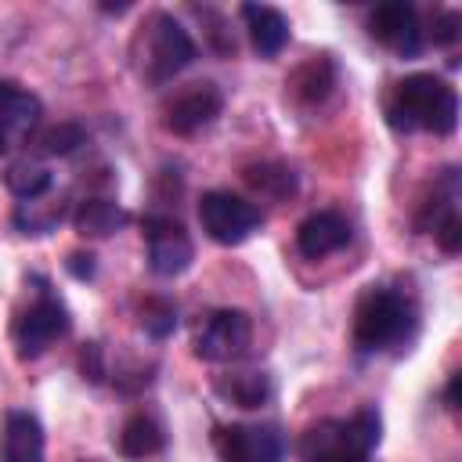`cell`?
Segmentation results:
<instances>
[{"instance_id": "2e32d148", "label": "cell", "mask_w": 462, "mask_h": 462, "mask_svg": "<svg viewBox=\"0 0 462 462\" xmlns=\"http://www.w3.org/2000/svg\"><path fill=\"white\" fill-rule=\"evenodd\" d=\"M166 448V433L152 415H130L119 430V455L130 462L155 458Z\"/></svg>"}, {"instance_id": "7402d4cb", "label": "cell", "mask_w": 462, "mask_h": 462, "mask_svg": "<svg viewBox=\"0 0 462 462\" xmlns=\"http://www.w3.org/2000/svg\"><path fill=\"white\" fill-rule=\"evenodd\" d=\"M65 217V206L61 202H43V199H32V202H18L14 209V227L22 235H47L61 224Z\"/></svg>"}, {"instance_id": "7c38bea8", "label": "cell", "mask_w": 462, "mask_h": 462, "mask_svg": "<svg viewBox=\"0 0 462 462\" xmlns=\"http://www.w3.org/2000/svg\"><path fill=\"white\" fill-rule=\"evenodd\" d=\"M40 116L43 105L32 90H25L14 79H0V155L22 148L40 126Z\"/></svg>"}, {"instance_id": "5b68a950", "label": "cell", "mask_w": 462, "mask_h": 462, "mask_svg": "<svg viewBox=\"0 0 462 462\" xmlns=\"http://www.w3.org/2000/svg\"><path fill=\"white\" fill-rule=\"evenodd\" d=\"M69 328H72V318H69L65 303L54 292H47V285H43L40 296L14 318L11 339L18 346V357L22 361H32V357L47 354L61 336H69Z\"/></svg>"}, {"instance_id": "7a4b0ae2", "label": "cell", "mask_w": 462, "mask_h": 462, "mask_svg": "<svg viewBox=\"0 0 462 462\" xmlns=\"http://www.w3.org/2000/svg\"><path fill=\"white\" fill-rule=\"evenodd\" d=\"M419 328L415 296L397 285H368L354 307V346L361 354L401 350Z\"/></svg>"}, {"instance_id": "3957f363", "label": "cell", "mask_w": 462, "mask_h": 462, "mask_svg": "<svg viewBox=\"0 0 462 462\" xmlns=\"http://www.w3.org/2000/svg\"><path fill=\"white\" fill-rule=\"evenodd\" d=\"M383 440L375 408H357L350 419H321L300 437V462H372Z\"/></svg>"}, {"instance_id": "8992f818", "label": "cell", "mask_w": 462, "mask_h": 462, "mask_svg": "<svg viewBox=\"0 0 462 462\" xmlns=\"http://www.w3.org/2000/svg\"><path fill=\"white\" fill-rule=\"evenodd\" d=\"M199 224L206 231V238H213L217 245H242L245 238H253L260 231L263 213L249 199L213 188L199 199Z\"/></svg>"}, {"instance_id": "52a82bcc", "label": "cell", "mask_w": 462, "mask_h": 462, "mask_svg": "<svg viewBox=\"0 0 462 462\" xmlns=\"http://www.w3.org/2000/svg\"><path fill=\"white\" fill-rule=\"evenodd\" d=\"M249 343H253V321L249 314L231 310V307L209 310L195 328V357L213 361V365L238 361L249 350Z\"/></svg>"}, {"instance_id": "83f0119b", "label": "cell", "mask_w": 462, "mask_h": 462, "mask_svg": "<svg viewBox=\"0 0 462 462\" xmlns=\"http://www.w3.org/2000/svg\"><path fill=\"white\" fill-rule=\"evenodd\" d=\"M458 390H462V375L455 372L448 379V390H444V401H448V411H458Z\"/></svg>"}, {"instance_id": "44dd1931", "label": "cell", "mask_w": 462, "mask_h": 462, "mask_svg": "<svg viewBox=\"0 0 462 462\" xmlns=\"http://www.w3.org/2000/svg\"><path fill=\"white\" fill-rule=\"evenodd\" d=\"M242 177L253 191H260L267 199H289L296 191V173L282 162H253L242 170Z\"/></svg>"}, {"instance_id": "ffe728a7", "label": "cell", "mask_w": 462, "mask_h": 462, "mask_svg": "<svg viewBox=\"0 0 462 462\" xmlns=\"http://www.w3.org/2000/svg\"><path fill=\"white\" fill-rule=\"evenodd\" d=\"M4 184H7V191H11L14 199L32 202V199H43V195L51 191L54 173H51V166H47V162H40V159L25 155V159H14V162L4 170Z\"/></svg>"}, {"instance_id": "d6986e66", "label": "cell", "mask_w": 462, "mask_h": 462, "mask_svg": "<svg viewBox=\"0 0 462 462\" xmlns=\"http://www.w3.org/2000/svg\"><path fill=\"white\" fill-rule=\"evenodd\" d=\"M213 390L238 404V408H260L267 397H271V375L260 372V368H242V372H227L213 383Z\"/></svg>"}, {"instance_id": "4fadbf2b", "label": "cell", "mask_w": 462, "mask_h": 462, "mask_svg": "<svg viewBox=\"0 0 462 462\" xmlns=\"http://www.w3.org/2000/svg\"><path fill=\"white\" fill-rule=\"evenodd\" d=\"M346 242H350V224H346V217L336 213V209H318V213L303 217L300 227H296V249H300L307 260L332 256V253H339Z\"/></svg>"}, {"instance_id": "277c9868", "label": "cell", "mask_w": 462, "mask_h": 462, "mask_svg": "<svg viewBox=\"0 0 462 462\" xmlns=\"http://www.w3.org/2000/svg\"><path fill=\"white\" fill-rule=\"evenodd\" d=\"M134 61L144 83L166 87L173 76H180L195 61V40L173 14L152 11L134 36Z\"/></svg>"}, {"instance_id": "ac0fdd59", "label": "cell", "mask_w": 462, "mask_h": 462, "mask_svg": "<svg viewBox=\"0 0 462 462\" xmlns=\"http://www.w3.org/2000/svg\"><path fill=\"white\" fill-rule=\"evenodd\" d=\"M126 220H130L126 209L119 202H112V199H83L76 206V213H72V224H76V231L83 238H108Z\"/></svg>"}, {"instance_id": "30bf717a", "label": "cell", "mask_w": 462, "mask_h": 462, "mask_svg": "<svg viewBox=\"0 0 462 462\" xmlns=\"http://www.w3.org/2000/svg\"><path fill=\"white\" fill-rule=\"evenodd\" d=\"M368 32L375 43L393 51L397 58H415L422 51V29H419V11L408 0H390L375 4L368 14Z\"/></svg>"}, {"instance_id": "cb8c5ba5", "label": "cell", "mask_w": 462, "mask_h": 462, "mask_svg": "<svg viewBox=\"0 0 462 462\" xmlns=\"http://www.w3.org/2000/svg\"><path fill=\"white\" fill-rule=\"evenodd\" d=\"M144 328H148L152 336H170V332L177 328V310H173L170 303H148V310H144Z\"/></svg>"}, {"instance_id": "484cf974", "label": "cell", "mask_w": 462, "mask_h": 462, "mask_svg": "<svg viewBox=\"0 0 462 462\" xmlns=\"http://www.w3.org/2000/svg\"><path fill=\"white\" fill-rule=\"evenodd\" d=\"M79 368H83V375H87L90 383H101L105 365H101V346H97V343H87V350H83V357H79Z\"/></svg>"}, {"instance_id": "603a6c76", "label": "cell", "mask_w": 462, "mask_h": 462, "mask_svg": "<svg viewBox=\"0 0 462 462\" xmlns=\"http://www.w3.org/2000/svg\"><path fill=\"white\" fill-rule=\"evenodd\" d=\"M83 141H87L83 126L61 123V126H54V130H47V134L40 137V152H43V155H69V152H76Z\"/></svg>"}, {"instance_id": "6da1fadb", "label": "cell", "mask_w": 462, "mask_h": 462, "mask_svg": "<svg viewBox=\"0 0 462 462\" xmlns=\"http://www.w3.org/2000/svg\"><path fill=\"white\" fill-rule=\"evenodd\" d=\"M386 123L404 134H437L448 137L458 126V94L448 79L433 72H411L393 83L386 97Z\"/></svg>"}, {"instance_id": "8fae6325", "label": "cell", "mask_w": 462, "mask_h": 462, "mask_svg": "<svg viewBox=\"0 0 462 462\" xmlns=\"http://www.w3.org/2000/svg\"><path fill=\"white\" fill-rule=\"evenodd\" d=\"M144 238H148V267L159 278H177L191 267L195 245L173 217H148L144 220Z\"/></svg>"}, {"instance_id": "e0dca14e", "label": "cell", "mask_w": 462, "mask_h": 462, "mask_svg": "<svg viewBox=\"0 0 462 462\" xmlns=\"http://www.w3.org/2000/svg\"><path fill=\"white\" fill-rule=\"evenodd\" d=\"M336 87V61L328 54H314L307 65H300L289 79L292 97H300L303 105H321Z\"/></svg>"}, {"instance_id": "ba28073f", "label": "cell", "mask_w": 462, "mask_h": 462, "mask_svg": "<svg viewBox=\"0 0 462 462\" xmlns=\"http://www.w3.org/2000/svg\"><path fill=\"white\" fill-rule=\"evenodd\" d=\"M213 448L220 462H285V437L267 422H231L217 426Z\"/></svg>"}, {"instance_id": "4316f807", "label": "cell", "mask_w": 462, "mask_h": 462, "mask_svg": "<svg viewBox=\"0 0 462 462\" xmlns=\"http://www.w3.org/2000/svg\"><path fill=\"white\" fill-rule=\"evenodd\" d=\"M65 267H69V271H72L79 282L94 278V256H90V253H87V256H83V253H72V256L65 260Z\"/></svg>"}, {"instance_id": "9c48e42d", "label": "cell", "mask_w": 462, "mask_h": 462, "mask_svg": "<svg viewBox=\"0 0 462 462\" xmlns=\"http://www.w3.org/2000/svg\"><path fill=\"white\" fill-rule=\"evenodd\" d=\"M220 112H224L220 87L209 83V79H199V83H188V87H180V90H173L166 97V105H162V126L170 134L188 137V134L209 126Z\"/></svg>"}, {"instance_id": "9a60e30c", "label": "cell", "mask_w": 462, "mask_h": 462, "mask_svg": "<svg viewBox=\"0 0 462 462\" xmlns=\"http://www.w3.org/2000/svg\"><path fill=\"white\" fill-rule=\"evenodd\" d=\"M4 462H43V426L29 411H7L4 419Z\"/></svg>"}, {"instance_id": "5bb4252c", "label": "cell", "mask_w": 462, "mask_h": 462, "mask_svg": "<svg viewBox=\"0 0 462 462\" xmlns=\"http://www.w3.org/2000/svg\"><path fill=\"white\" fill-rule=\"evenodd\" d=\"M242 18L253 40V51L260 58H278L289 43V18L271 4H242Z\"/></svg>"}, {"instance_id": "d4e9b609", "label": "cell", "mask_w": 462, "mask_h": 462, "mask_svg": "<svg viewBox=\"0 0 462 462\" xmlns=\"http://www.w3.org/2000/svg\"><path fill=\"white\" fill-rule=\"evenodd\" d=\"M458 25H462V18H458V11H440L437 18H433V43L437 47H448V43H455L458 40Z\"/></svg>"}]
</instances>
